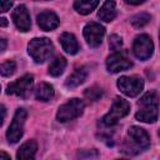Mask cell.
Returning <instances> with one entry per match:
<instances>
[{
    "instance_id": "cell-1",
    "label": "cell",
    "mask_w": 160,
    "mask_h": 160,
    "mask_svg": "<svg viewBox=\"0 0 160 160\" xmlns=\"http://www.w3.org/2000/svg\"><path fill=\"white\" fill-rule=\"evenodd\" d=\"M139 110L135 118L142 122H155L159 114V98L155 91L145 92L138 102Z\"/></svg>"
},
{
    "instance_id": "cell-2",
    "label": "cell",
    "mask_w": 160,
    "mask_h": 160,
    "mask_svg": "<svg viewBox=\"0 0 160 160\" xmlns=\"http://www.w3.org/2000/svg\"><path fill=\"white\" fill-rule=\"evenodd\" d=\"M29 54L30 56L36 61V62H44L45 60H48L52 51H54V46L52 42L46 39V38H41V39H32L29 45Z\"/></svg>"
},
{
    "instance_id": "cell-3",
    "label": "cell",
    "mask_w": 160,
    "mask_h": 160,
    "mask_svg": "<svg viewBox=\"0 0 160 160\" xmlns=\"http://www.w3.org/2000/svg\"><path fill=\"white\" fill-rule=\"evenodd\" d=\"M129 111H130V104L122 98H115L111 104L110 111L101 119V122L105 126H112L118 122L119 119L126 116Z\"/></svg>"
},
{
    "instance_id": "cell-4",
    "label": "cell",
    "mask_w": 160,
    "mask_h": 160,
    "mask_svg": "<svg viewBox=\"0 0 160 160\" xmlns=\"http://www.w3.org/2000/svg\"><path fill=\"white\" fill-rule=\"evenodd\" d=\"M84 106H85V104L82 100L76 99V98L70 99L68 102L62 104L59 108L58 114H56V119L60 122H66V121L74 120L82 114Z\"/></svg>"
},
{
    "instance_id": "cell-5",
    "label": "cell",
    "mask_w": 160,
    "mask_h": 160,
    "mask_svg": "<svg viewBox=\"0 0 160 160\" xmlns=\"http://www.w3.org/2000/svg\"><path fill=\"white\" fill-rule=\"evenodd\" d=\"M25 120H26V110L25 109H18L14 118H12V121L9 126V130L6 132V138H8V141L10 144H15L21 139Z\"/></svg>"
},
{
    "instance_id": "cell-6",
    "label": "cell",
    "mask_w": 160,
    "mask_h": 160,
    "mask_svg": "<svg viewBox=\"0 0 160 160\" xmlns=\"http://www.w3.org/2000/svg\"><path fill=\"white\" fill-rule=\"evenodd\" d=\"M118 88L126 96L134 98L140 94L144 88V80L139 76H121L118 80Z\"/></svg>"
},
{
    "instance_id": "cell-7",
    "label": "cell",
    "mask_w": 160,
    "mask_h": 160,
    "mask_svg": "<svg viewBox=\"0 0 160 160\" xmlns=\"http://www.w3.org/2000/svg\"><path fill=\"white\" fill-rule=\"evenodd\" d=\"M128 135H129V138L131 140V145L125 148V150H122L124 152H129V150H130V148L132 145H135L139 151L146 150L150 146V138H149L148 132L144 129H141L139 126H131L129 129V131H128Z\"/></svg>"
},
{
    "instance_id": "cell-8",
    "label": "cell",
    "mask_w": 160,
    "mask_h": 160,
    "mask_svg": "<svg viewBox=\"0 0 160 160\" xmlns=\"http://www.w3.org/2000/svg\"><path fill=\"white\" fill-rule=\"evenodd\" d=\"M132 51L134 55L140 60H148L154 51V44L150 39V36L142 34L139 35L132 44Z\"/></svg>"
},
{
    "instance_id": "cell-9",
    "label": "cell",
    "mask_w": 160,
    "mask_h": 160,
    "mask_svg": "<svg viewBox=\"0 0 160 160\" xmlns=\"http://www.w3.org/2000/svg\"><path fill=\"white\" fill-rule=\"evenodd\" d=\"M32 82H34V78L30 74H26L24 76H21L20 79H18L16 81L11 82L8 85V94H12L20 98H26L28 94L30 92L31 88H32Z\"/></svg>"
},
{
    "instance_id": "cell-10",
    "label": "cell",
    "mask_w": 160,
    "mask_h": 160,
    "mask_svg": "<svg viewBox=\"0 0 160 160\" xmlns=\"http://www.w3.org/2000/svg\"><path fill=\"white\" fill-rule=\"evenodd\" d=\"M105 35V29L98 22H88L84 28V38L91 48H96L101 44Z\"/></svg>"
},
{
    "instance_id": "cell-11",
    "label": "cell",
    "mask_w": 160,
    "mask_h": 160,
    "mask_svg": "<svg viewBox=\"0 0 160 160\" xmlns=\"http://www.w3.org/2000/svg\"><path fill=\"white\" fill-rule=\"evenodd\" d=\"M132 66V62L125 56V54L120 51H115L106 60V68L110 72H119L128 70Z\"/></svg>"
},
{
    "instance_id": "cell-12",
    "label": "cell",
    "mask_w": 160,
    "mask_h": 160,
    "mask_svg": "<svg viewBox=\"0 0 160 160\" xmlns=\"http://www.w3.org/2000/svg\"><path fill=\"white\" fill-rule=\"evenodd\" d=\"M11 16H12V21H14L15 26L20 31H29L30 30V26H31L30 15H29V11H28L25 5L16 6L15 10L12 11Z\"/></svg>"
},
{
    "instance_id": "cell-13",
    "label": "cell",
    "mask_w": 160,
    "mask_h": 160,
    "mask_svg": "<svg viewBox=\"0 0 160 160\" xmlns=\"http://www.w3.org/2000/svg\"><path fill=\"white\" fill-rule=\"evenodd\" d=\"M38 24L42 30L50 31L59 26V18L52 11H42L38 15Z\"/></svg>"
},
{
    "instance_id": "cell-14",
    "label": "cell",
    "mask_w": 160,
    "mask_h": 160,
    "mask_svg": "<svg viewBox=\"0 0 160 160\" xmlns=\"http://www.w3.org/2000/svg\"><path fill=\"white\" fill-rule=\"evenodd\" d=\"M88 75H89V70H88V68L81 66V68L76 69V70H75V71H74V72L68 78L66 82H65L66 88L72 89V88L79 86L80 84H82V82L86 80Z\"/></svg>"
},
{
    "instance_id": "cell-15",
    "label": "cell",
    "mask_w": 160,
    "mask_h": 160,
    "mask_svg": "<svg viewBox=\"0 0 160 160\" xmlns=\"http://www.w3.org/2000/svg\"><path fill=\"white\" fill-rule=\"evenodd\" d=\"M60 44H61L62 49H64L68 54H70V55H74V54H76V52L79 51L78 40H76V38H75L72 34H70V32H64V34H61V36H60Z\"/></svg>"
},
{
    "instance_id": "cell-16",
    "label": "cell",
    "mask_w": 160,
    "mask_h": 160,
    "mask_svg": "<svg viewBox=\"0 0 160 160\" xmlns=\"http://www.w3.org/2000/svg\"><path fill=\"white\" fill-rule=\"evenodd\" d=\"M38 150V145H36V141L35 140H29L26 142H24L18 154H16V158L19 160H29V159H34L35 158V152Z\"/></svg>"
},
{
    "instance_id": "cell-17",
    "label": "cell",
    "mask_w": 160,
    "mask_h": 160,
    "mask_svg": "<svg viewBox=\"0 0 160 160\" xmlns=\"http://www.w3.org/2000/svg\"><path fill=\"white\" fill-rule=\"evenodd\" d=\"M98 16L102 21H106V22L114 20L115 16H116V5H115V1L114 0H106L102 4V6L100 8Z\"/></svg>"
},
{
    "instance_id": "cell-18",
    "label": "cell",
    "mask_w": 160,
    "mask_h": 160,
    "mask_svg": "<svg viewBox=\"0 0 160 160\" xmlns=\"http://www.w3.org/2000/svg\"><path fill=\"white\" fill-rule=\"evenodd\" d=\"M35 98L40 101H49L54 98V88L48 82H40L35 89Z\"/></svg>"
},
{
    "instance_id": "cell-19",
    "label": "cell",
    "mask_w": 160,
    "mask_h": 160,
    "mask_svg": "<svg viewBox=\"0 0 160 160\" xmlns=\"http://www.w3.org/2000/svg\"><path fill=\"white\" fill-rule=\"evenodd\" d=\"M99 4V0H76L74 2V8L78 12L86 15L90 14Z\"/></svg>"
},
{
    "instance_id": "cell-20",
    "label": "cell",
    "mask_w": 160,
    "mask_h": 160,
    "mask_svg": "<svg viewBox=\"0 0 160 160\" xmlns=\"http://www.w3.org/2000/svg\"><path fill=\"white\" fill-rule=\"evenodd\" d=\"M65 68H66V60H65V58L59 56V58H56V59H54L51 61V64L49 66V74L51 76H59V75H61L64 72Z\"/></svg>"
},
{
    "instance_id": "cell-21",
    "label": "cell",
    "mask_w": 160,
    "mask_h": 160,
    "mask_svg": "<svg viewBox=\"0 0 160 160\" xmlns=\"http://www.w3.org/2000/svg\"><path fill=\"white\" fill-rule=\"evenodd\" d=\"M130 21H131V25L134 28H138L139 29V28L145 26L150 21V15L146 14V12H140V14H136L135 16H132Z\"/></svg>"
},
{
    "instance_id": "cell-22",
    "label": "cell",
    "mask_w": 160,
    "mask_h": 160,
    "mask_svg": "<svg viewBox=\"0 0 160 160\" xmlns=\"http://www.w3.org/2000/svg\"><path fill=\"white\" fill-rule=\"evenodd\" d=\"M84 96L88 99V100H91V101H96L99 100L101 96H102V90L101 88L99 86H91L89 89H86L84 91Z\"/></svg>"
},
{
    "instance_id": "cell-23",
    "label": "cell",
    "mask_w": 160,
    "mask_h": 160,
    "mask_svg": "<svg viewBox=\"0 0 160 160\" xmlns=\"http://www.w3.org/2000/svg\"><path fill=\"white\" fill-rule=\"evenodd\" d=\"M15 69H16V64L12 60L4 61L1 64V75L2 76H10L15 72Z\"/></svg>"
},
{
    "instance_id": "cell-24",
    "label": "cell",
    "mask_w": 160,
    "mask_h": 160,
    "mask_svg": "<svg viewBox=\"0 0 160 160\" xmlns=\"http://www.w3.org/2000/svg\"><path fill=\"white\" fill-rule=\"evenodd\" d=\"M109 46H110V49L115 52V51H119L120 49H121V46H122V40H121V38L120 36H118V35H111L110 38H109Z\"/></svg>"
},
{
    "instance_id": "cell-25",
    "label": "cell",
    "mask_w": 160,
    "mask_h": 160,
    "mask_svg": "<svg viewBox=\"0 0 160 160\" xmlns=\"http://www.w3.org/2000/svg\"><path fill=\"white\" fill-rule=\"evenodd\" d=\"M0 2H1V11L2 12L10 10V8L12 6V1L11 0H0Z\"/></svg>"
},
{
    "instance_id": "cell-26",
    "label": "cell",
    "mask_w": 160,
    "mask_h": 160,
    "mask_svg": "<svg viewBox=\"0 0 160 160\" xmlns=\"http://www.w3.org/2000/svg\"><path fill=\"white\" fill-rule=\"evenodd\" d=\"M128 4H131V5H139V4H142L145 2L146 0H125Z\"/></svg>"
},
{
    "instance_id": "cell-27",
    "label": "cell",
    "mask_w": 160,
    "mask_h": 160,
    "mask_svg": "<svg viewBox=\"0 0 160 160\" xmlns=\"http://www.w3.org/2000/svg\"><path fill=\"white\" fill-rule=\"evenodd\" d=\"M6 48V40L5 39H1V51H4Z\"/></svg>"
},
{
    "instance_id": "cell-28",
    "label": "cell",
    "mask_w": 160,
    "mask_h": 160,
    "mask_svg": "<svg viewBox=\"0 0 160 160\" xmlns=\"http://www.w3.org/2000/svg\"><path fill=\"white\" fill-rule=\"evenodd\" d=\"M0 20H1V26H2V28L8 25V21H6V19H5V18H1Z\"/></svg>"
},
{
    "instance_id": "cell-29",
    "label": "cell",
    "mask_w": 160,
    "mask_h": 160,
    "mask_svg": "<svg viewBox=\"0 0 160 160\" xmlns=\"http://www.w3.org/2000/svg\"><path fill=\"white\" fill-rule=\"evenodd\" d=\"M0 159H10V156H8L4 151H1V155H0Z\"/></svg>"
},
{
    "instance_id": "cell-30",
    "label": "cell",
    "mask_w": 160,
    "mask_h": 160,
    "mask_svg": "<svg viewBox=\"0 0 160 160\" xmlns=\"http://www.w3.org/2000/svg\"><path fill=\"white\" fill-rule=\"evenodd\" d=\"M159 39H160V32H159Z\"/></svg>"
}]
</instances>
